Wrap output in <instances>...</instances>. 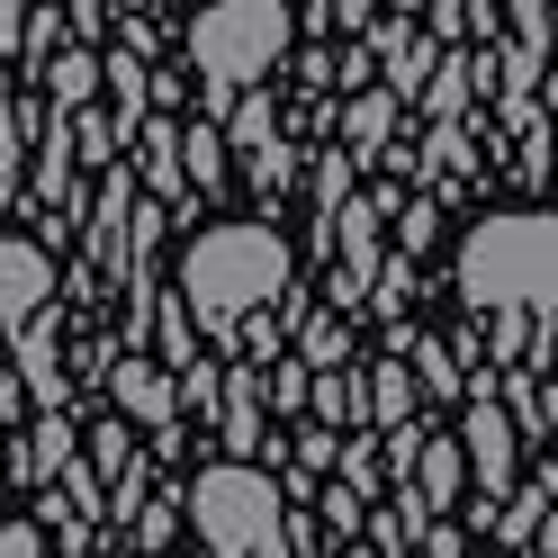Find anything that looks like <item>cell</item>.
<instances>
[{
	"label": "cell",
	"instance_id": "obj_1",
	"mask_svg": "<svg viewBox=\"0 0 558 558\" xmlns=\"http://www.w3.org/2000/svg\"><path fill=\"white\" fill-rule=\"evenodd\" d=\"M289 279H298V262L279 243V226H207L190 243V262H181V306L198 316V333L217 352H234V325L253 306H270Z\"/></svg>",
	"mask_w": 558,
	"mask_h": 558
},
{
	"label": "cell",
	"instance_id": "obj_2",
	"mask_svg": "<svg viewBox=\"0 0 558 558\" xmlns=\"http://www.w3.org/2000/svg\"><path fill=\"white\" fill-rule=\"evenodd\" d=\"M460 289L469 306H513V316H558V217H486L460 243Z\"/></svg>",
	"mask_w": 558,
	"mask_h": 558
},
{
	"label": "cell",
	"instance_id": "obj_3",
	"mask_svg": "<svg viewBox=\"0 0 558 558\" xmlns=\"http://www.w3.org/2000/svg\"><path fill=\"white\" fill-rule=\"evenodd\" d=\"M289 27H298L289 0H217V10H198L190 19V63H198L207 99L226 109L234 90H253L270 63L289 54Z\"/></svg>",
	"mask_w": 558,
	"mask_h": 558
},
{
	"label": "cell",
	"instance_id": "obj_4",
	"mask_svg": "<svg viewBox=\"0 0 558 558\" xmlns=\"http://www.w3.org/2000/svg\"><path fill=\"white\" fill-rule=\"evenodd\" d=\"M190 522L207 558H253L270 532H279V477L262 460H217L190 477Z\"/></svg>",
	"mask_w": 558,
	"mask_h": 558
},
{
	"label": "cell",
	"instance_id": "obj_5",
	"mask_svg": "<svg viewBox=\"0 0 558 558\" xmlns=\"http://www.w3.org/2000/svg\"><path fill=\"white\" fill-rule=\"evenodd\" d=\"M460 460L477 469V496L486 505H505L513 496V469H522V433H513V414L496 405V388H486V397H469V433H460Z\"/></svg>",
	"mask_w": 558,
	"mask_h": 558
},
{
	"label": "cell",
	"instance_id": "obj_6",
	"mask_svg": "<svg viewBox=\"0 0 558 558\" xmlns=\"http://www.w3.org/2000/svg\"><path fill=\"white\" fill-rule=\"evenodd\" d=\"M109 405L126 414V424H145V433L181 424V397H171V369H162V361H145V352H118V361H109Z\"/></svg>",
	"mask_w": 558,
	"mask_h": 558
},
{
	"label": "cell",
	"instance_id": "obj_7",
	"mask_svg": "<svg viewBox=\"0 0 558 558\" xmlns=\"http://www.w3.org/2000/svg\"><path fill=\"white\" fill-rule=\"evenodd\" d=\"M46 298H54V262H46V243L0 234V333H19Z\"/></svg>",
	"mask_w": 558,
	"mask_h": 558
},
{
	"label": "cell",
	"instance_id": "obj_8",
	"mask_svg": "<svg viewBox=\"0 0 558 558\" xmlns=\"http://www.w3.org/2000/svg\"><path fill=\"white\" fill-rule=\"evenodd\" d=\"M378 226H388V198H361V190L325 217V253H342V279H352V289H369V270L388 262L378 253Z\"/></svg>",
	"mask_w": 558,
	"mask_h": 558
},
{
	"label": "cell",
	"instance_id": "obj_9",
	"mask_svg": "<svg viewBox=\"0 0 558 558\" xmlns=\"http://www.w3.org/2000/svg\"><path fill=\"white\" fill-rule=\"evenodd\" d=\"M10 342H19V388L37 397L46 414H63V405H73V378H63V352H54V298H46Z\"/></svg>",
	"mask_w": 558,
	"mask_h": 558
},
{
	"label": "cell",
	"instance_id": "obj_10",
	"mask_svg": "<svg viewBox=\"0 0 558 558\" xmlns=\"http://www.w3.org/2000/svg\"><path fill=\"white\" fill-rule=\"evenodd\" d=\"M217 441L234 450V460H270V433H262V369L253 361H234L226 369V397H217Z\"/></svg>",
	"mask_w": 558,
	"mask_h": 558
},
{
	"label": "cell",
	"instance_id": "obj_11",
	"mask_svg": "<svg viewBox=\"0 0 558 558\" xmlns=\"http://www.w3.org/2000/svg\"><path fill=\"white\" fill-rule=\"evenodd\" d=\"M126 145H135V162H126V171L154 190V207L190 198V181H181V126H171V118H145V126L126 135Z\"/></svg>",
	"mask_w": 558,
	"mask_h": 558
},
{
	"label": "cell",
	"instance_id": "obj_12",
	"mask_svg": "<svg viewBox=\"0 0 558 558\" xmlns=\"http://www.w3.org/2000/svg\"><path fill=\"white\" fill-rule=\"evenodd\" d=\"M388 424H414V378H405V361H369L361 369V433H388Z\"/></svg>",
	"mask_w": 558,
	"mask_h": 558
},
{
	"label": "cell",
	"instance_id": "obj_13",
	"mask_svg": "<svg viewBox=\"0 0 558 558\" xmlns=\"http://www.w3.org/2000/svg\"><path fill=\"white\" fill-rule=\"evenodd\" d=\"M424 522H433V505L414 496V486H397L388 505H369V522H361V532H369V549H378V558H414Z\"/></svg>",
	"mask_w": 558,
	"mask_h": 558
},
{
	"label": "cell",
	"instance_id": "obj_14",
	"mask_svg": "<svg viewBox=\"0 0 558 558\" xmlns=\"http://www.w3.org/2000/svg\"><path fill=\"white\" fill-rule=\"evenodd\" d=\"M405 486H414V496H424L433 513H450V505H460V486H469L460 441H414V469H405Z\"/></svg>",
	"mask_w": 558,
	"mask_h": 558
},
{
	"label": "cell",
	"instance_id": "obj_15",
	"mask_svg": "<svg viewBox=\"0 0 558 558\" xmlns=\"http://www.w3.org/2000/svg\"><path fill=\"white\" fill-rule=\"evenodd\" d=\"M99 82H109V126H118V145L135 126H145V90H154V73H145V54H109L99 63Z\"/></svg>",
	"mask_w": 558,
	"mask_h": 558
},
{
	"label": "cell",
	"instance_id": "obj_16",
	"mask_svg": "<svg viewBox=\"0 0 558 558\" xmlns=\"http://www.w3.org/2000/svg\"><path fill=\"white\" fill-rule=\"evenodd\" d=\"M73 441H82V433L63 424V414H46V424L27 433V441L10 450V460H19V477H27V486H46V477H63V460H73Z\"/></svg>",
	"mask_w": 558,
	"mask_h": 558
},
{
	"label": "cell",
	"instance_id": "obj_17",
	"mask_svg": "<svg viewBox=\"0 0 558 558\" xmlns=\"http://www.w3.org/2000/svg\"><path fill=\"white\" fill-rule=\"evenodd\" d=\"M99 99V63L82 54V46H54V63H46V109H90Z\"/></svg>",
	"mask_w": 558,
	"mask_h": 558
},
{
	"label": "cell",
	"instance_id": "obj_18",
	"mask_svg": "<svg viewBox=\"0 0 558 558\" xmlns=\"http://www.w3.org/2000/svg\"><path fill=\"white\" fill-rule=\"evenodd\" d=\"M217 135H226V154H262L270 135H279V118H270V99H262V90H243V99H226Z\"/></svg>",
	"mask_w": 558,
	"mask_h": 558
},
{
	"label": "cell",
	"instance_id": "obj_19",
	"mask_svg": "<svg viewBox=\"0 0 558 558\" xmlns=\"http://www.w3.org/2000/svg\"><path fill=\"white\" fill-rule=\"evenodd\" d=\"M306 405H316V424H361V369H316L306 378Z\"/></svg>",
	"mask_w": 558,
	"mask_h": 558
},
{
	"label": "cell",
	"instance_id": "obj_20",
	"mask_svg": "<svg viewBox=\"0 0 558 558\" xmlns=\"http://www.w3.org/2000/svg\"><path fill=\"white\" fill-rule=\"evenodd\" d=\"M433 63H441V46H433V37H405V46H388V99H397V109H405V99H424Z\"/></svg>",
	"mask_w": 558,
	"mask_h": 558
},
{
	"label": "cell",
	"instance_id": "obj_21",
	"mask_svg": "<svg viewBox=\"0 0 558 558\" xmlns=\"http://www.w3.org/2000/svg\"><path fill=\"white\" fill-rule=\"evenodd\" d=\"M342 135H352V154H378V145L397 135V99H388V90H361L352 118H342Z\"/></svg>",
	"mask_w": 558,
	"mask_h": 558
},
{
	"label": "cell",
	"instance_id": "obj_22",
	"mask_svg": "<svg viewBox=\"0 0 558 558\" xmlns=\"http://www.w3.org/2000/svg\"><path fill=\"white\" fill-rule=\"evenodd\" d=\"M181 181L190 190H226V135L217 126H190L181 135Z\"/></svg>",
	"mask_w": 558,
	"mask_h": 558
},
{
	"label": "cell",
	"instance_id": "obj_23",
	"mask_svg": "<svg viewBox=\"0 0 558 558\" xmlns=\"http://www.w3.org/2000/svg\"><path fill=\"white\" fill-rule=\"evenodd\" d=\"M298 361H306V369H342V361H352L342 316H316V306H306V316H298Z\"/></svg>",
	"mask_w": 558,
	"mask_h": 558
},
{
	"label": "cell",
	"instance_id": "obj_24",
	"mask_svg": "<svg viewBox=\"0 0 558 558\" xmlns=\"http://www.w3.org/2000/svg\"><path fill=\"white\" fill-rule=\"evenodd\" d=\"M333 477L352 486V496H378V486H388V450H378V441H342L333 450Z\"/></svg>",
	"mask_w": 558,
	"mask_h": 558
},
{
	"label": "cell",
	"instance_id": "obj_25",
	"mask_svg": "<svg viewBox=\"0 0 558 558\" xmlns=\"http://www.w3.org/2000/svg\"><path fill=\"white\" fill-rule=\"evenodd\" d=\"M306 505H316V522H333V541H361V522H369V496H352V486H316V496H306Z\"/></svg>",
	"mask_w": 558,
	"mask_h": 558
},
{
	"label": "cell",
	"instance_id": "obj_26",
	"mask_svg": "<svg viewBox=\"0 0 558 558\" xmlns=\"http://www.w3.org/2000/svg\"><path fill=\"white\" fill-rule=\"evenodd\" d=\"M171 532H181V505H171V496H145V505H135V558H162L171 549Z\"/></svg>",
	"mask_w": 558,
	"mask_h": 558
},
{
	"label": "cell",
	"instance_id": "obj_27",
	"mask_svg": "<svg viewBox=\"0 0 558 558\" xmlns=\"http://www.w3.org/2000/svg\"><path fill=\"white\" fill-rule=\"evenodd\" d=\"M477 154H469V135L460 126H433L424 135V154H405V171H424V181H441V171H469Z\"/></svg>",
	"mask_w": 558,
	"mask_h": 558
},
{
	"label": "cell",
	"instance_id": "obj_28",
	"mask_svg": "<svg viewBox=\"0 0 558 558\" xmlns=\"http://www.w3.org/2000/svg\"><path fill=\"white\" fill-rule=\"evenodd\" d=\"M306 378H316L306 361H270V369H262V405H279V414H298V405H306Z\"/></svg>",
	"mask_w": 558,
	"mask_h": 558
},
{
	"label": "cell",
	"instance_id": "obj_29",
	"mask_svg": "<svg viewBox=\"0 0 558 558\" xmlns=\"http://www.w3.org/2000/svg\"><path fill=\"white\" fill-rule=\"evenodd\" d=\"M414 369H424V388H433V397H460V388H469L450 342H414Z\"/></svg>",
	"mask_w": 558,
	"mask_h": 558
},
{
	"label": "cell",
	"instance_id": "obj_30",
	"mask_svg": "<svg viewBox=\"0 0 558 558\" xmlns=\"http://www.w3.org/2000/svg\"><path fill=\"white\" fill-rule=\"evenodd\" d=\"M126 460H135V433H126V424H118V414H109V424H99V433H90V469H99V477H118Z\"/></svg>",
	"mask_w": 558,
	"mask_h": 558
},
{
	"label": "cell",
	"instance_id": "obj_31",
	"mask_svg": "<svg viewBox=\"0 0 558 558\" xmlns=\"http://www.w3.org/2000/svg\"><path fill=\"white\" fill-rule=\"evenodd\" d=\"M109 486H118V496H109V505H118V522H135V505L154 496V460H145V450H135V460H126V469H118Z\"/></svg>",
	"mask_w": 558,
	"mask_h": 558
},
{
	"label": "cell",
	"instance_id": "obj_32",
	"mask_svg": "<svg viewBox=\"0 0 558 558\" xmlns=\"http://www.w3.org/2000/svg\"><path fill=\"white\" fill-rule=\"evenodd\" d=\"M289 450H298V469H306V477H325V469H333V450H342V433H333V424H306V433H289Z\"/></svg>",
	"mask_w": 558,
	"mask_h": 558
},
{
	"label": "cell",
	"instance_id": "obj_33",
	"mask_svg": "<svg viewBox=\"0 0 558 558\" xmlns=\"http://www.w3.org/2000/svg\"><path fill=\"white\" fill-rule=\"evenodd\" d=\"M352 162H361V154H325V162H316V207H325V217L352 198Z\"/></svg>",
	"mask_w": 558,
	"mask_h": 558
},
{
	"label": "cell",
	"instance_id": "obj_34",
	"mask_svg": "<svg viewBox=\"0 0 558 558\" xmlns=\"http://www.w3.org/2000/svg\"><path fill=\"white\" fill-rule=\"evenodd\" d=\"M513 46L522 54H549V0H513Z\"/></svg>",
	"mask_w": 558,
	"mask_h": 558
},
{
	"label": "cell",
	"instance_id": "obj_35",
	"mask_svg": "<svg viewBox=\"0 0 558 558\" xmlns=\"http://www.w3.org/2000/svg\"><path fill=\"white\" fill-rule=\"evenodd\" d=\"M532 325H541V316H513V306H496V361H522V352H532Z\"/></svg>",
	"mask_w": 558,
	"mask_h": 558
},
{
	"label": "cell",
	"instance_id": "obj_36",
	"mask_svg": "<svg viewBox=\"0 0 558 558\" xmlns=\"http://www.w3.org/2000/svg\"><path fill=\"white\" fill-rule=\"evenodd\" d=\"M414 558H469V532H460V522H424V541H414Z\"/></svg>",
	"mask_w": 558,
	"mask_h": 558
},
{
	"label": "cell",
	"instance_id": "obj_37",
	"mask_svg": "<svg viewBox=\"0 0 558 558\" xmlns=\"http://www.w3.org/2000/svg\"><path fill=\"white\" fill-rule=\"evenodd\" d=\"M0 558H46V532L37 522H10V532H0Z\"/></svg>",
	"mask_w": 558,
	"mask_h": 558
},
{
	"label": "cell",
	"instance_id": "obj_38",
	"mask_svg": "<svg viewBox=\"0 0 558 558\" xmlns=\"http://www.w3.org/2000/svg\"><path fill=\"white\" fill-rule=\"evenodd\" d=\"M279 181H289V154H279V135H270V145L253 154V190H279Z\"/></svg>",
	"mask_w": 558,
	"mask_h": 558
},
{
	"label": "cell",
	"instance_id": "obj_39",
	"mask_svg": "<svg viewBox=\"0 0 558 558\" xmlns=\"http://www.w3.org/2000/svg\"><path fill=\"white\" fill-rule=\"evenodd\" d=\"M469 27V0H433V46H450Z\"/></svg>",
	"mask_w": 558,
	"mask_h": 558
},
{
	"label": "cell",
	"instance_id": "obj_40",
	"mask_svg": "<svg viewBox=\"0 0 558 558\" xmlns=\"http://www.w3.org/2000/svg\"><path fill=\"white\" fill-rule=\"evenodd\" d=\"M532 558H558V513H541V532H532Z\"/></svg>",
	"mask_w": 558,
	"mask_h": 558
},
{
	"label": "cell",
	"instance_id": "obj_41",
	"mask_svg": "<svg viewBox=\"0 0 558 558\" xmlns=\"http://www.w3.org/2000/svg\"><path fill=\"white\" fill-rule=\"evenodd\" d=\"M63 10H73V19L90 27V37H99V19H109V10H99V0H63Z\"/></svg>",
	"mask_w": 558,
	"mask_h": 558
},
{
	"label": "cell",
	"instance_id": "obj_42",
	"mask_svg": "<svg viewBox=\"0 0 558 558\" xmlns=\"http://www.w3.org/2000/svg\"><path fill=\"white\" fill-rule=\"evenodd\" d=\"M333 19H342V27H361V19H369V0H333Z\"/></svg>",
	"mask_w": 558,
	"mask_h": 558
},
{
	"label": "cell",
	"instance_id": "obj_43",
	"mask_svg": "<svg viewBox=\"0 0 558 558\" xmlns=\"http://www.w3.org/2000/svg\"><path fill=\"white\" fill-rule=\"evenodd\" d=\"M0 118H10V63H0Z\"/></svg>",
	"mask_w": 558,
	"mask_h": 558
},
{
	"label": "cell",
	"instance_id": "obj_44",
	"mask_svg": "<svg viewBox=\"0 0 558 558\" xmlns=\"http://www.w3.org/2000/svg\"><path fill=\"white\" fill-rule=\"evenodd\" d=\"M549 135H558V82H549Z\"/></svg>",
	"mask_w": 558,
	"mask_h": 558
},
{
	"label": "cell",
	"instance_id": "obj_45",
	"mask_svg": "<svg viewBox=\"0 0 558 558\" xmlns=\"http://www.w3.org/2000/svg\"><path fill=\"white\" fill-rule=\"evenodd\" d=\"M388 10H405V19H414V10H424V0H388Z\"/></svg>",
	"mask_w": 558,
	"mask_h": 558
},
{
	"label": "cell",
	"instance_id": "obj_46",
	"mask_svg": "<svg viewBox=\"0 0 558 558\" xmlns=\"http://www.w3.org/2000/svg\"><path fill=\"white\" fill-rule=\"evenodd\" d=\"M486 19H496V0H477V27H486Z\"/></svg>",
	"mask_w": 558,
	"mask_h": 558
},
{
	"label": "cell",
	"instance_id": "obj_47",
	"mask_svg": "<svg viewBox=\"0 0 558 558\" xmlns=\"http://www.w3.org/2000/svg\"><path fill=\"white\" fill-rule=\"evenodd\" d=\"M352 558H378V549H369V541H352Z\"/></svg>",
	"mask_w": 558,
	"mask_h": 558
},
{
	"label": "cell",
	"instance_id": "obj_48",
	"mask_svg": "<svg viewBox=\"0 0 558 558\" xmlns=\"http://www.w3.org/2000/svg\"><path fill=\"white\" fill-rule=\"evenodd\" d=\"M0 469H10V433H0Z\"/></svg>",
	"mask_w": 558,
	"mask_h": 558
},
{
	"label": "cell",
	"instance_id": "obj_49",
	"mask_svg": "<svg viewBox=\"0 0 558 558\" xmlns=\"http://www.w3.org/2000/svg\"><path fill=\"white\" fill-rule=\"evenodd\" d=\"M496 558H513V549H496Z\"/></svg>",
	"mask_w": 558,
	"mask_h": 558
},
{
	"label": "cell",
	"instance_id": "obj_50",
	"mask_svg": "<svg viewBox=\"0 0 558 558\" xmlns=\"http://www.w3.org/2000/svg\"><path fill=\"white\" fill-rule=\"evenodd\" d=\"M549 469H558V460H549Z\"/></svg>",
	"mask_w": 558,
	"mask_h": 558
}]
</instances>
